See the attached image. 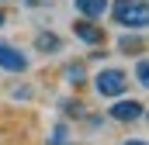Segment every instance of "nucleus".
<instances>
[{"label": "nucleus", "mask_w": 149, "mask_h": 145, "mask_svg": "<svg viewBox=\"0 0 149 145\" xmlns=\"http://www.w3.org/2000/svg\"><path fill=\"white\" fill-rule=\"evenodd\" d=\"M108 114H111L114 121H139L146 114V107H142V100H114Z\"/></svg>", "instance_id": "nucleus-4"}, {"label": "nucleus", "mask_w": 149, "mask_h": 145, "mask_svg": "<svg viewBox=\"0 0 149 145\" xmlns=\"http://www.w3.org/2000/svg\"><path fill=\"white\" fill-rule=\"evenodd\" d=\"M125 145H146V142H125Z\"/></svg>", "instance_id": "nucleus-13"}, {"label": "nucleus", "mask_w": 149, "mask_h": 145, "mask_svg": "<svg viewBox=\"0 0 149 145\" xmlns=\"http://www.w3.org/2000/svg\"><path fill=\"white\" fill-rule=\"evenodd\" d=\"M135 79H139L142 86L149 83V66H146V59H139V66H135Z\"/></svg>", "instance_id": "nucleus-11"}, {"label": "nucleus", "mask_w": 149, "mask_h": 145, "mask_svg": "<svg viewBox=\"0 0 149 145\" xmlns=\"http://www.w3.org/2000/svg\"><path fill=\"white\" fill-rule=\"evenodd\" d=\"M94 86H97L101 97L114 100V97H125V90H128V76H125V69L108 66V69H101L97 76H94Z\"/></svg>", "instance_id": "nucleus-2"}, {"label": "nucleus", "mask_w": 149, "mask_h": 145, "mask_svg": "<svg viewBox=\"0 0 149 145\" xmlns=\"http://www.w3.org/2000/svg\"><path fill=\"white\" fill-rule=\"evenodd\" d=\"M73 35L80 38V41H87V45H101V41H104V28H97L94 21H76Z\"/></svg>", "instance_id": "nucleus-5"}, {"label": "nucleus", "mask_w": 149, "mask_h": 145, "mask_svg": "<svg viewBox=\"0 0 149 145\" xmlns=\"http://www.w3.org/2000/svg\"><path fill=\"white\" fill-rule=\"evenodd\" d=\"M114 21L125 24V28L142 31V28L149 24V7H146V0H114Z\"/></svg>", "instance_id": "nucleus-1"}, {"label": "nucleus", "mask_w": 149, "mask_h": 145, "mask_svg": "<svg viewBox=\"0 0 149 145\" xmlns=\"http://www.w3.org/2000/svg\"><path fill=\"white\" fill-rule=\"evenodd\" d=\"M35 48L45 52V55H56V52L63 48V41H59V35H52V31H42V35L35 38Z\"/></svg>", "instance_id": "nucleus-7"}, {"label": "nucleus", "mask_w": 149, "mask_h": 145, "mask_svg": "<svg viewBox=\"0 0 149 145\" xmlns=\"http://www.w3.org/2000/svg\"><path fill=\"white\" fill-rule=\"evenodd\" d=\"M66 138H70V128L66 124H56L52 135H49V145H66Z\"/></svg>", "instance_id": "nucleus-10"}, {"label": "nucleus", "mask_w": 149, "mask_h": 145, "mask_svg": "<svg viewBox=\"0 0 149 145\" xmlns=\"http://www.w3.org/2000/svg\"><path fill=\"white\" fill-rule=\"evenodd\" d=\"M0 69L7 72H24L28 69V55L21 48H14L10 41H0Z\"/></svg>", "instance_id": "nucleus-3"}, {"label": "nucleus", "mask_w": 149, "mask_h": 145, "mask_svg": "<svg viewBox=\"0 0 149 145\" xmlns=\"http://www.w3.org/2000/svg\"><path fill=\"white\" fill-rule=\"evenodd\" d=\"M73 7L87 17V21H97V17H104V10H108V0H73Z\"/></svg>", "instance_id": "nucleus-6"}, {"label": "nucleus", "mask_w": 149, "mask_h": 145, "mask_svg": "<svg viewBox=\"0 0 149 145\" xmlns=\"http://www.w3.org/2000/svg\"><path fill=\"white\" fill-rule=\"evenodd\" d=\"M63 72H66V79H70V83H76V86H80V83H83V76H87V72H83V62H70Z\"/></svg>", "instance_id": "nucleus-9"}, {"label": "nucleus", "mask_w": 149, "mask_h": 145, "mask_svg": "<svg viewBox=\"0 0 149 145\" xmlns=\"http://www.w3.org/2000/svg\"><path fill=\"white\" fill-rule=\"evenodd\" d=\"M118 48H121L125 55H132V52H142V48H146V41H142V35H121Z\"/></svg>", "instance_id": "nucleus-8"}, {"label": "nucleus", "mask_w": 149, "mask_h": 145, "mask_svg": "<svg viewBox=\"0 0 149 145\" xmlns=\"http://www.w3.org/2000/svg\"><path fill=\"white\" fill-rule=\"evenodd\" d=\"M63 110H66L70 117H83V107H80V104H73V100H66V104H63Z\"/></svg>", "instance_id": "nucleus-12"}, {"label": "nucleus", "mask_w": 149, "mask_h": 145, "mask_svg": "<svg viewBox=\"0 0 149 145\" xmlns=\"http://www.w3.org/2000/svg\"><path fill=\"white\" fill-rule=\"evenodd\" d=\"M0 28H3V10H0Z\"/></svg>", "instance_id": "nucleus-14"}]
</instances>
